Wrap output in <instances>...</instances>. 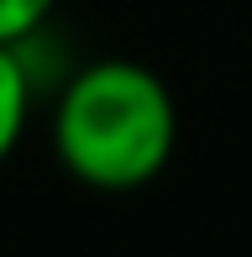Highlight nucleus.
<instances>
[{"label":"nucleus","mask_w":252,"mask_h":257,"mask_svg":"<svg viewBox=\"0 0 252 257\" xmlns=\"http://www.w3.org/2000/svg\"><path fill=\"white\" fill-rule=\"evenodd\" d=\"M179 147V105L147 63L100 58L63 84L53 110V153L84 189L132 194L168 168Z\"/></svg>","instance_id":"f257e3e1"},{"label":"nucleus","mask_w":252,"mask_h":257,"mask_svg":"<svg viewBox=\"0 0 252 257\" xmlns=\"http://www.w3.org/2000/svg\"><path fill=\"white\" fill-rule=\"evenodd\" d=\"M53 6L58 0H0V42L6 48H21L27 37H37L48 27Z\"/></svg>","instance_id":"7ed1b4c3"},{"label":"nucleus","mask_w":252,"mask_h":257,"mask_svg":"<svg viewBox=\"0 0 252 257\" xmlns=\"http://www.w3.org/2000/svg\"><path fill=\"white\" fill-rule=\"evenodd\" d=\"M27 115H32V68L21 58V48L0 42V163L16 153Z\"/></svg>","instance_id":"f03ea898"}]
</instances>
